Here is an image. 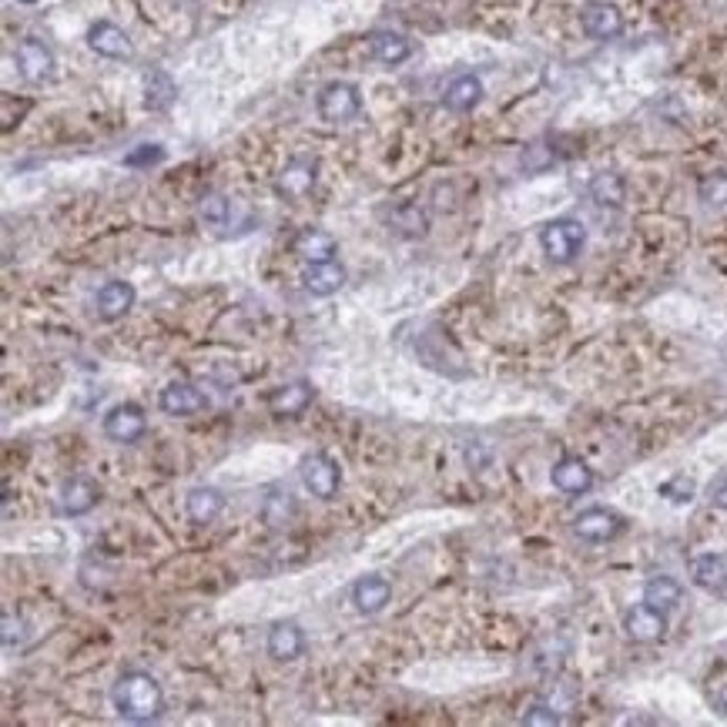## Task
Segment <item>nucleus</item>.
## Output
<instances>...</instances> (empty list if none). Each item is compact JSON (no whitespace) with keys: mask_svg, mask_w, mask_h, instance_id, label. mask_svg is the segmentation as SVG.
<instances>
[{"mask_svg":"<svg viewBox=\"0 0 727 727\" xmlns=\"http://www.w3.org/2000/svg\"><path fill=\"white\" fill-rule=\"evenodd\" d=\"M111 704L124 721L148 724V721H158V717L165 714V691H161V684L151 674L128 671L114 681Z\"/></svg>","mask_w":727,"mask_h":727,"instance_id":"f257e3e1","label":"nucleus"},{"mask_svg":"<svg viewBox=\"0 0 727 727\" xmlns=\"http://www.w3.org/2000/svg\"><path fill=\"white\" fill-rule=\"evenodd\" d=\"M583 245H587V228H583L577 218H557V222H547L540 228V248L550 262L567 265L573 262Z\"/></svg>","mask_w":727,"mask_h":727,"instance_id":"f03ea898","label":"nucleus"},{"mask_svg":"<svg viewBox=\"0 0 727 727\" xmlns=\"http://www.w3.org/2000/svg\"><path fill=\"white\" fill-rule=\"evenodd\" d=\"M315 111L325 124H349L362 114V94L356 84L349 81H332L325 84L315 98Z\"/></svg>","mask_w":727,"mask_h":727,"instance_id":"7ed1b4c3","label":"nucleus"},{"mask_svg":"<svg viewBox=\"0 0 727 727\" xmlns=\"http://www.w3.org/2000/svg\"><path fill=\"white\" fill-rule=\"evenodd\" d=\"M299 476H302L305 490H309L312 496H319V500H332V496L339 493V486H342V470H339V463L329 453L302 456Z\"/></svg>","mask_w":727,"mask_h":727,"instance_id":"20e7f679","label":"nucleus"},{"mask_svg":"<svg viewBox=\"0 0 727 727\" xmlns=\"http://www.w3.org/2000/svg\"><path fill=\"white\" fill-rule=\"evenodd\" d=\"M104 436L111 439V443H118V446H131V443H138L141 436L148 433V416H145V409H141L138 403H118V406H111L108 413H104Z\"/></svg>","mask_w":727,"mask_h":727,"instance_id":"39448f33","label":"nucleus"},{"mask_svg":"<svg viewBox=\"0 0 727 727\" xmlns=\"http://www.w3.org/2000/svg\"><path fill=\"white\" fill-rule=\"evenodd\" d=\"M624 526L627 523L620 513L607 510V506H590V510H583L577 520H573V533L587 543H610L624 533Z\"/></svg>","mask_w":727,"mask_h":727,"instance_id":"423d86ee","label":"nucleus"},{"mask_svg":"<svg viewBox=\"0 0 727 727\" xmlns=\"http://www.w3.org/2000/svg\"><path fill=\"white\" fill-rule=\"evenodd\" d=\"M158 406L165 416L191 419L208 409V396L198 386H191V382H171V386L158 392Z\"/></svg>","mask_w":727,"mask_h":727,"instance_id":"0eeeda50","label":"nucleus"},{"mask_svg":"<svg viewBox=\"0 0 727 727\" xmlns=\"http://www.w3.org/2000/svg\"><path fill=\"white\" fill-rule=\"evenodd\" d=\"M14 61H17L21 78L31 84H44L54 78V54H51V47L44 41H37V37H27V41L17 44Z\"/></svg>","mask_w":727,"mask_h":727,"instance_id":"6e6552de","label":"nucleus"},{"mask_svg":"<svg viewBox=\"0 0 727 727\" xmlns=\"http://www.w3.org/2000/svg\"><path fill=\"white\" fill-rule=\"evenodd\" d=\"M315 181H319V161L292 158L289 165L279 171V178H275V191H279L282 198H289V202H302V198L315 188Z\"/></svg>","mask_w":727,"mask_h":727,"instance_id":"1a4fd4ad","label":"nucleus"},{"mask_svg":"<svg viewBox=\"0 0 727 727\" xmlns=\"http://www.w3.org/2000/svg\"><path fill=\"white\" fill-rule=\"evenodd\" d=\"M88 47L94 54L108 57V61H131L135 57V44L114 21H94L88 27Z\"/></svg>","mask_w":727,"mask_h":727,"instance_id":"9d476101","label":"nucleus"},{"mask_svg":"<svg viewBox=\"0 0 727 727\" xmlns=\"http://www.w3.org/2000/svg\"><path fill=\"white\" fill-rule=\"evenodd\" d=\"M580 24L593 41H614V37H620V31H624V14H620L610 0H590V4L580 11Z\"/></svg>","mask_w":727,"mask_h":727,"instance_id":"9b49d317","label":"nucleus"},{"mask_svg":"<svg viewBox=\"0 0 727 727\" xmlns=\"http://www.w3.org/2000/svg\"><path fill=\"white\" fill-rule=\"evenodd\" d=\"M624 634L634 644H657L667 634V614L650 604H637L624 614Z\"/></svg>","mask_w":727,"mask_h":727,"instance_id":"f8f14e48","label":"nucleus"},{"mask_svg":"<svg viewBox=\"0 0 727 727\" xmlns=\"http://www.w3.org/2000/svg\"><path fill=\"white\" fill-rule=\"evenodd\" d=\"M135 299H138L135 285L124 279H111L101 285L98 295H94V312H98V319H104V322H118L135 309Z\"/></svg>","mask_w":727,"mask_h":727,"instance_id":"ddd939ff","label":"nucleus"},{"mask_svg":"<svg viewBox=\"0 0 727 727\" xmlns=\"http://www.w3.org/2000/svg\"><path fill=\"white\" fill-rule=\"evenodd\" d=\"M98 503H101V486L91 476H71V480L61 483V493H57V506H61L64 516H84Z\"/></svg>","mask_w":727,"mask_h":727,"instance_id":"4468645a","label":"nucleus"},{"mask_svg":"<svg viewBox=\"0 0 727 727\" xmlns=\"http://www.w3.org/2000/svg\"><path fill=\"white\" fill-rule=\"evenodd\" d=\"M349 279V272H346V265L342 262H312V265H305L302 269V289L315 295V299H329V295H336L342 285H346Z\"/></svg>","mask_w":727,"mask_h":727,"instance_id":"2eb2a0df","label":"nucleus"},{"mask_svg":"<svg viewBox=\"0 0 727 727\" xmlns=\"http://www.w3.org/2000/svg\"><path fill=\"white\" fill-rule=\"evenodd\" d=\"M265 650H269L272 660L279 664H292V660L302 657L305 650V634L295 620H275L269 627V640H265Z\"/></svg>","mask_w":727,"mask_h":727,"instance_id":"dca6fc26","label":"nucleus"},{"mask_svg":"<svg viewBox=\"0 0 727 727\" xmlns=\"http://www.w3.org/2000/svg\"><path fill=\"white\" fill-rule=\"evenodd\" d=\"M312 386L305 379H295V382H285V386L279 389H272L269 392V413L272 416H279V419H292V416H302L305 409L312 406Z\"/></svg>","mask_w":727,"mask_h":727,"instance_id":"f3484780","label":"nucleus"},{"mask_svg":"<svg viewBox=\"0 0 727 727\" xmlns=\"http://www.w3.org/2000/svg\"><path fill=\"white\" fill-rule=\"evenodd\" d=\"M339 252V242L336 235L322 232V228H302L299 235L292 238V255L302 258L305 265L312 262H332Z\"/></svg>","mask_w":727,"mask_h":727,"instance_id":"a211bd4d","label":"nucleus"},{"mask_svg":"<svg viewBox=\"0 0 727 727\" xmlns=\"http://www.w3.org/2000/svg\"><path fill=\"white\" fill-rule=\"evenodd\" d=\"M392 597V583L382 577V573H366V577H359L352 583V604H356L359 614H379L382 607L389 604Z\"/></svg>","mask_w":727,"mask_h":727,"instance_id":"6ab92c4d","label":"nucleus"},{"mask_svg":"<svg viewBox=\"0 0 727 727\" xmlns=\"http://www.w3.org/2000/svg\"><path fill=\"white\" fill-rule=\"evenodd\" d=\"M225 510V493L215 490V486H191L185 496V513L195 526H208L215 523Z\"/></svg>","mask_w":727,"mask_h":727,"instance_id":"aec40b11","label":"nucleus"},{"mask_svg":"<svg viewBox=\"0 0 727 727\" xmlns=\"http://www.w3.org/2000/svg\"><path fill=\"white\" fill-rule=\"evenodd\" d=\"M295 513H299V503H295L292 490H285V486H272L262 496V503H258V516H262V523L269 530H285L295 520Z\"/></svg>","mask_w":727,"mask_h":727,"instance_id":"412c9836","label":"nucleus"},{"mask_svg":"<svg viewBox=\"0 0 727 727\" xmlns=\"http://www.w3.org/2000/svg\"><path fill=\"white\" fill-rule=\"evenodd\" d=\"M550 480L560 493L567 496H583L593 486V470L577 456H563L557 466L550 470Z\"/></svg>","mask_w":727,"mask_h":727,"instance_id":"4be33fe9","label":"nucleus"},{"mask_svg":"<svg viewBox=\"0 0 727 727\" xmlns=\"http://www.w3.org/2000/svg\"><path fill=\"white\" fill-rule=\"evenodd\" d=\"M691 577L707 593H727V557L724 553H697L691 560Z\"/></svg>","mask_w":727,"mask_h":727,"instance_id":"5701e85b","label":"nucleus"},{"mask_svg":"<svg viewBox=\"0 0 727 727\" xmlns=\"http://www.w3.org/2000/svg\"><path fill=\"white\" fill-rule=\"evenodd\" d=\"M369 51L376 57L379 64H386V68H396V64L409 61V54H413V44H409V37L396 34V31H372L369 34Z\"/></svg>","mask_w":727,"mask_h":727,"instance_id":"b1692460","label":"nucleus"},{"mask_svg":"<svg viewBox=\"0 0 727 727\" xmlns=\"http://www.w3.org/2000/svg\"><path fill=\"white\" fill-rule=\"evenodd\" d=\"M480 101H483V81L476 74H459V78L449 81V88L443 94V104L456 114L473 111Z\"/></svg>","mask_w":727,"mask_h":727,"instance_id":"393cba45","label":"nucleus"},{"mask_svg":"<svg viewBox=\"0 0 727 727\" xmlns=\"http://www.w3.org/2000/svg\"><path fill=\"white\" fill-rule=\"evenodd\" d=\"M178 98V84L171 81L168 71L151 68L145 74V108L148 111H168Z\"/></svg>","mask_w":727,"mask_h":727,"instance_id":"a878e982","label":"nucleus"},{"mask_svg":"<svg viewBox=\"0 0 727 727\" xmlns=\"http://www.w3.org/2000/svg\"><path fill=\"white\" fill-rule=\"evenodd\" d=\"M389 225H392V232L403 235V238H423L429 232V218L416 202H403V205L392 208Z\"/></svg>","mask_w":727,"mask_h":727,"instance_id":"bb28decb","label":"nucleus"},{"mask_svg":"<svg viewBox=\"0 0 727 727\" xmlns=\"http://www.w3.org/2000/svg\"><path fill=\"white\" fill-rule=\"evenodd\" d=\"M681 597H684V587L674 577H664V573H660V577H650L644 583V604L664 610V614L681 604Z\"/></svg>","mask_w":727,"mask_h":727,"instance_id":"cd10ccee","label":"nucleus"},{"mask_svg":"<svg viewBox=\"0 0 727 727\" xmlns=\"http://www.w3.org/2000/svg\"><path fill=\"white\" fill-rule=\"evenodd\" d=\"M590 198L600 208H620L627 198L624 178H620L617 171H600V175L590 181Z\"/></svg>","mask_w":727,"mask_h":727,"instance_id":"c85d7f7f","label":"nucleus"},{"mask_svg":"<svg viewBox=\"0 0 727 727\" xmlns=\"http://www.w3.org/2000/svg\"><path fill=\"white\" fill-rule=\"evenodd\" d=\"M202 222L205 225H212V228H228V222H232V212H235V205H232V198H225V195H208L202 198Z\"/></svg>","mask_w":727,"mask_h":727,"instance_id":"c756f323","label":"nucleus"},{"mask_svg":"<svg viewBox=\"0 0 727 727\" xmlns=\"http://www.w3.org/2000/svg\"><path fill=\"white\" fill-rule=\"evenodd\" d=\"M697 195H701L704 205L727 208V171H714V175H707L701 185H697Z\"/></svg>","mask_w":727,"mask_h":727,"instance_id":"7c9ffc66","label":"nucleus"},{"mask_svg":"<svg viewBox=\"0 0 727 727\" xmlns=\"http://www.w3.org/2000/svg\"><path fill=\"white\" fill-rule=\"evenodd\" d=\"M523 724H530V727H557V724H563V714H560L553 704H547V701H537V704H530V707H526Z\"/></svg>","mask_w":727,"mask_h":727,"instance_id":"2f4dec72","label":"nucleus"},{"mask_svg":"<svg viewBox=\"0 0 727 727\" xmlns=\"http://www.w3.org/2000/svg\"><path fill=\"white\" fill-rule=\"evenodd\" d=\"M161 158H165V148H161V145H138L131 155H124V165H128V168H148V165H158Z\"/></svg>","mask_w":727,"mask_h":727,"instance_id":"473e14b6","label":"nucleus"},{"mask_svg":"<svg viewBox=\"0 0 727 727\" xmlns=\"http://www.w3.org/2000/svg\"><path fill=\"white\" fill-rule=\"evenodd\" d=\"M660 496H667V500L674 503H691L694 500V480H687V476H674V480H667L660 486Z\"/></svg>","mask_w":727,"mask_h":727,"instance_id":"72a5a7b5","label":"nucleus"},{"mask_svg":"<svg viewBox=\"0 0 727 727\" xmlns=\"http://www.w3.org/2000/svg\"><path fill=\"white\" fill-rule=\"evenodd\" d=\"M707 500H711L717 510H727V473L711 480V486H707Z\"/></svg>","mask_w":727,"mask_h":727,"instance_id":"f704fd0d","label":"nucleus"},{"mask_svg":"<svg viewBox=\"0 0 727 727\" xmlns=\"http://www.w3.org/2000/svg\"><path fill=\"white\" fill-rule=\"evenodd\" d=\"M21 640H24V624L21 620H14V614L7 610L4 614V644L14 647V644H21Z\"/></svg>","mask_w":727,"mask_h":727,"instance_id":"c9c22d12","label":"nucleus"},{"mask_svg":"<svg viewBox=\"0 0 727 727\" xmlns=\"http://www.w3.org/2000/svg\"><path fill=\"white\" fill-rule=\"evenodd\" d=\"M711 704L717 707V711H721V714H727V681L721 684V687H717V691L711 694Z\"/></svg>","mask_w":727,"mask_h":727,"instance_id":"e433bc0d","label":"nucleus"},{"mask_svg":"<svg viewBox=\"0 0 727 727\" xmlns=\"http://www.w3.org/2000/svg\"><path fill=\"white\" fill-rule=\"evenodd\" d=\"M21 4H37V0H21Z\"/></svg>","mask_w":727,"mask_h":727,"instance_id":"4c0bfd02","label":"nucleus"}]
</instances>
